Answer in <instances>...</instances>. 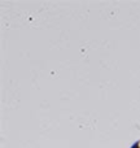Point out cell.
<instances>
[{"label":"cell","instance_id":"1","mask_svg":"<svg viewBox=\"0 0 140 148\" xmlns=\"http://www.w3.org/2000/svg\"><path fill=\"white\" fill-rule=\"evenodd\" d=\"M131 148H140V140H138V142H135V143L131 146Z\"/></svg>","mask_w":140,"mask_h":148}]
</instances>
